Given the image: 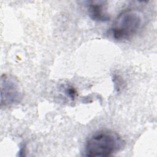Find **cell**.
Listing matches in <instances>:
<instances>
[{
    "instance_id": "6da1fadb",
    "label": "cell",
    "mask_w": 157,
    "mask_h": 157,
    "mask_svg": "<svg viewBox=\"0 0 157 157\" xmlns=\"http://www.w3.org/2000/svg\"><path fill=\"white\" fill-rule=\"evenodd\" d=\"M124 142L116 132L110 129L98 131L86 141L85 155L90 157L112 156L121 150Z\"/></svg>"
},
{
    "instance_id": "7a4b0ae2",
    "label": "cell",
    "mask_w": 157,
    "mask_h": 157,
    "mask_svg": "<svg viewBox=\"0 0 157 157\" xmlns=\"http://www.w3.org/2000/svg\"><path fill=\"white\" fill-rule=\"evenodd\" d=\"M144 23L142 13L136 9L122 11L117 17L109 33L116 40H126L134 36Z\"/></svg>"
},
{
    "instance_id": "3957f363",
    "label": "cell",
    "mask_w": 157,
    "mask_h": 157,
    "mask_svg": "<svg viewBox=\"0 0 157 157\" xmlns=\"http://www.w3.org/2000/svg\"><path fill=\"white\" fill-rule=\"evenodd\" d=\"M1 107H9L20 103L23 98L22 88L13 75L4 74L0 81Z\"/></svg>"
},
{
    "instance_id": "277c9868",
    "label": "cell",
    "mask_w": 157,
    "mask_h": 157,
    "mask_svg": "<svg viewBox=\"0 0 157 157\" xmlns=\"http://www.w3.org/2000/svg\"><path fill=\"white\" fill-rule=\"evenodd\" d=\"M86 7L90 17L94 21L105 22L110 20V15L107 12V1H86Z\"/></svg>"
},
{
    "instance_id": "5b68a950",
    "label": "cell",
    "mask_w": 157,
    "mask_h": 157,
    "mask_svg": "<svg viewBox=\"0 0 157 157\" xmlns=\"http://www.w3.org/2000/svg\"><path fill=\"white\" fill-rule=\"evenodd\" d=\"M64 92L65 94L72 101H74L77 96V91L76 89L70 85H67L64 86Z\"/></svg>"
},
{
    "instance_id": "8992f818",
    "label": "cell",
    "mask_w": 157,
    "mask_h": 157,
    "mask_svg": "<svg viewBox=\"0 0 157 157\" xmlns=\"http://www.w3.org/2000/svg\"><path fill=\"white\" fill-rule=\"evenodd\" d=\"M112 80L114 83L115 89L117 90V92H119L122 88H123L124 82L123 78L118 75H113L112 77Z\"/></svg>"
}]
</instances>
